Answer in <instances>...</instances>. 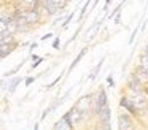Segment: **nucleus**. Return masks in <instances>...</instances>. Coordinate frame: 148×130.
I'll use <instances>...</instances> for the list:
<instances>
[{
  "label": "nucleus",
  "mask_w": 148,
  "mask_h": 130,
  "mask_svg": "<svg viewBox=\"0 0 148 130\" xmlns=\"http://www.w3.org/2000/svg\"><path fill=\"white\" fill-rule=\"evenodd\" d=\"M67 6H69V2H59V0H45L43 2V8H45L46 16L61 14Z\"/></svg>",
  "instance_id": "nucleus-1"
},
{
  "label": "nucleus",
  "mask_w": 148,
  "mask_h": 130,
  "mask_svg": "<svg viewBox=\"0 0 148 130\" xmlns=\"http://www.w3.org/2000/svg\"><path fill=\"white\" fill-rule=\"evenodd\" d=\"M127 98H131V101L134 103L135 110L138 111V114H147V110H148V98L145 97L143 94H131V92H127V95H126Z\"/></svg>",
  "instance_id": "nucleus-2"
},
{
  "label": "nucleus",
  "mask_w": 148,
  "mask_h": 130,
  "mask_svg": "<svg viewBox=\"0 0 148 130\" xmlns=\"http://www.w3.org/2000/svg\"><path fill=\"white\" fill-rule=\"evenodd\" d=\"M118 127L119 130H137V122L127 113H119L118 116Z\"/></svg>",
  "instance_id": "nucleus-3"
},
{
  "label": "nucleus",
  "mask_w": 148,
  "mask_h": 130,
  "mask_svg": "<svg viewBox=\"0 0 148 130\" xmlns=\"http://www.w3.org/2000/svg\"><path fill=\"white\" fill-rule=\"evenodd\" d=\"M107 105H108V97H107V92H105V89H103V87H100L99 91H97L96 100H94V113H96V116L107 106Z\"/></svg>",
  "instance_id": "nucleus-4"
},
{
  "label": "nucleus",
  "mask_w": 148,
  "mask_h": 130,
  "mask_svg": "<svg viewBox=\"0 0 148 130\" xmlns=\"http://www.w3.org/2000/svg\"><path fill=\"white\" fill-rule=\"evenodd\" d=\"M119 106H121L123 110L129 114V116L134 117V119H140V114H138L137 110H135L134 103H132L131 98H127L126 95H121V98H119Z\"/></svg>",
  "instance_id": "nucleus-5"
},
{
  "label": "nucleus",
  "mask_w": 148,
  "mask_h": 130,
  "mask_svg": "<svg viewBox=\"0 0 148 130\" xmlns=\"http://www.w3.org/2000/svg\"><path fill=\"white\" fill-rule=\"evenodd\" d=\"M126 87H127V92H131V94H142L143 86L140 84V81H138L137 76L134 75V71L127 76V79H126Z\"/></svg>",
  "instance_id": "nucleus-6"
},
{
  "label": "nucleus",
  "mask_w": 148,
  "mask_h": 130,
  "mask_svg": "<svg viewBox=\"0 0 148 130\" xmlns=\"http://www.w3.org/2000/svg\"><path fill=\"white\" fill-rule=\"evenodd\" d=\"M23 18H24V21L27 22V25H29V27H32V25H38L40 22L43 21L42 16L37 14L34 10H26V11L23 13Z\"/></svg>",
  "instance_id": "nucleus-7"
},
{
  "label": "nucleus",
  "mask_w": 148,
  "mask_h": 130,
  "mask_svg": "<svg viewBox=\"0 0 148 130\" xmlns=\"http://www.w3.org/2000/svg\"><path fill=\"white\" fill-rule=\"evenodd\" d=\"M110 117H112V110H110V105H107V106L97 114V120H99L100 127L110 125Z\"/></svg>",
  "instance_id": "nucleus-8"
},
{
  "label": "nucleus",
  "mask_w": 148,
  "mask_h": 130,
  "mask_svg": "<svg viewBox=\"0 0 148 130\" xmlns=\"http://www.w3.org/2000/svg\"><path fill=\"white\" fill-rule=\"evenodd\" d=\"M65 114L69 116V119H70V122H72V125H73V129H75V125H78V124L83 122V116H81V113L77 110V106H75V105H73V106H72Z\"/></svg>",
  "instance_id": "nucleus-9"
},
{
  "label": "nucleus",
  "mask_w": 148,
  "mask_h": 130,
  "mask_svg": "<svg viewBox=\"0 0 148 130\" xmlns=\"http://www.w3.org/2000/svg\"><path fill=\"white\" fill-rule=\"evenodd\" d=\"M100 24H102V19H100V21H96V22H94V24H92V25H91V27L86 30V33L83 35V38H84V40H86V41L94 40L96 33L99 32V29H100Z\"/></svg>",
  "instance_id": "nucleus-10"
},
{
  "label": "nucleus",
  "mask_w": 148,
  "mask_h": 130,
  "mask_svg": "<svg viewBox=\"0 0 148 130\" xmlns=\"http://www.w3.org/2000/svg\"><path fill=\"white\" fill-rule=\"evenodd\" d=\"M86 52H88V48H86V46H84V48H83V49H81V51H80V52H78V54H77V57H75V59H73V62H72V63H70V67H69V71H72V70H73V68H75V67H77V65H78V63H80V60H81V59H83V57H84V54H86Z\"/></svg>",
  "instance_id": "nucleus-11"
},
{
  "label": "nucleus",
  "mask_w": 148,
  "mask_h": 130,
  "mask_svg": "<svg viewBox=\"0 0 148 130\" xmlns=\"http://www.w3.org/2000/svg\"><path fill=\"white\" fill-rule=\"evenodd\" d=\"M21 81H23V78H21V76H16V78L11 79V81L8 82V87H7L8 89V94H13V92L16 91V87L21 84Z\"/></svg>",
  "instance_id": "nucleus-12"
},
{
  "label": "nucleus",
  "mask_w": 148,
  "mask_h": 130,
  "mask_svg": "<svg viewBox=\"0 0 148 130\" xmlns=\"http://www.w3.org/2000/svg\"><path fill=\"white\" fill-rule=\"evenodd\" d=\"M53 130H73V127H72V125H69V124H67V122H65V120L61 117V119H59L58 122L54 124Z\"/></svg>",
  "instance_id": "nucleus-13"
},
{
  "label": "nucleus",
  "mask_w": 148,
  "mask_h": 130,
  "mask_svg": "<svg viewBox=\"0 0 148 130\" xmlns=\"http://www.w3.org/2000/svg\"><path fill=\"white\" fill-rule=\"evenodd\" d=\"M103 60H105V59L100 60V62H99V63H97V65L92 68V71L89 73V76H88V79H89V81H94V79H96L97 76H99V71H100V68H102V65H103Z\"/></svg>",
  "instance_id": "nucleus-14"
},
{
  "label": "nucleus",
  "mask_w": 148,
  "mask_h": 130,
  "mask_svg": "<svg viewBox=\"0 0 148 130\" xmlns=\"http://www.w3.org/2000/svg\"><path fill=\"white\" fill-rule=\"evenodd\" d=\"M137 67L145 68V70L148 68V56H147V54L140 52V56H138V65H137Z\"/></svg>",
  "instance_id": "nucleus-15"
},
{
  "label": "nucleus",
  "mask_w": 148,
  "mask_h": 130,
  "mask_svg": "<svg viewBox=\"0 0 148 130\" xmlns=\"http://www.w3.org/2000/svg\"><path fill=\"white\" fill-rule=\"evenodd\" d=\"M24 62H26V60H24ZM24 62H21L19 65L13 67V68H11V70H8V71L5 73V75H3V78H11V76H13V75H16V73H18V71H19V70H21V67L24 65Z\"/></svg>",
  "instance_id": "nucleus-16"
},
{
  "label": "nucleus",
  "mask_w": 148,
  "mask_h": 130,
  "mask_svg": "<svg viewBox=\"0 0 148 130\" xmlns=\"http://www.w3.org/2000/svg\"><path fill=\"white\" fill-rule=\"evenodd\" d=\"M89 6H91V2H84V5L81 6V10H80V14H78V21H83V18L86 16V11H88Z\"/></svg>",
  "instance_id": "nucleus-17"
},
{
  "label": "nucleus",
  "mask_w": 148,
  "mask_h": 130,
  "mask_svg": "<svg viewBox=\"0 0 148 130\" xmlns=\"http://www.w3.org/2000/svg\"><path fill=\"white\" fill-rule=\"evenodd\" d=\"M7 30H8V22H7V19L0 18V35L7 33Z\"/></svg>",
  "instance_id": "nucleus-18"
},
{
  "label": "nucleus",
  "mask_w": 148,
  "mask_h": 130,
  "mask_svg": "<svg viewBox=\"0 0 148 130\" xmlns=\"http://www.w3.org/2000/svg\"><path fill=\"white\" fill-rule=\"evenodd\" d=\"M73 18H75V11H72L70 14H69L67 18L64 19V22H62V29H67V27H69V24L72 22V19H73Z\"/></svg>",
  "instance_id": "nucleus-19"
},
{
  "label": "nucleus",
  "mask_w": 148,
  "mask_h": 130,
  "mask_svg": "<svg viewBox=\"0 0 148 130\" xmlns=\"http://www.w3.org/2000/svg\"><path fill=\"white\" fill-rule=\"evenodd\" d=\"M61 78H62V75H59V76H58V78H56V79H54V81H51V82H49V84H48V86H46V91H51V89H53V87H54V86H56V84H58V82H59V81H61Z\"/></svg>",
  "instance_id": "nucleus-20"
},
{
  "label": "nucleus",
  "mask_w": 148,
  "mask_h": 130,
  "mask_svg": "<svg viewBox=\"0 0 148 130\" xmlns=\"http://www.w3.org/2000/svg\"><path fill=\"white\" fill-rule=\"evenodd\" d=\"M138 30H140V27H135L134 30H132V33H131V37H129V44H132L134 43V40H135V37H137V33H138Z\"/></svg>",
  "instance_id": "nucleus-21"
},
{
  "label": "nucleus",
  "mask_w": 148,
  "mask_h": 130,
  "mask_svg": "<svg viewBox=\"0 0 148 130\" xmlns=\"http://www.w3.org/2000/svg\"><path fill=\"white\" fill-rule=\"evenodd\" d=\"M37 79V76H27L26 79H24V84H26V87H29L30 84H34V81Z\"/></svg>",
  "instance_id": "nucleus-22"
},
{
  "label": "nucleus",
  "mask_w": 148,
  "mask_h": 130,
  "mask_svg": "<svg viewBox=\"0 0 148 130\" xmlns=\"http://www.w3.org/2000/svg\"><path fill=\"white\" fill-rule=\"evenodd\" d=\"M59 46H61V38L56 37L54 41H53V49H59Z\"/></svg>",
  "instance_id": "nucleus-23"
},
{
  "label": "nucleus",
  "mask_w": 148,
  "mask_h": 130,
  "mask_svg": "<svg viewBox=\"0 0 148 130\" xmlns=\"http://www.w3.org/2000/svg\"><path fill=\"white\" fill-rule=\"evenodd\" d=\"M107 82H108V87H115V81H113V75H112V73L107 76Z\"/></svg>",
  "instance_id": "nucleus-24"
},
{
  "label": "nucleus",
  "mask_w": 148,
  "mask_h": 130,
  "mask_svg": "<svg viewBox=\"0 0 148 130\" xmlns=\"http://www.w3.org/2000/svg\"><path fill=\"white\" fill-rule=\"evenodd\" d=\"M43 60H45V59H43V57H38V60H35V62H32V65H30V68H37V67H38L40 65V63H42L43 62Z\"/></svg>",
  "instance_id": "nucleus-25"
},
{
  "label": "nucleus",
  "mask_w": 148,
  "mask_h": 130,
  "mask_svg": "<svg viewBox=\"0 0 148 130\" xmlns=\"http://www.w3.org/2000/svg\"><path fill=\"white\" fill-rule=\"evenodd\" d=\"M113 21H115V24H119V22H121V13H118V14L113 18Z\"/></svg>",
  "instance_id": "nucleus-26"
},
{
  "label": "nucleus",
  "mask_w": 148,
  "mask_h": 130,
  "mask_svg": "<svg viewBox=\"0 0 148 130\" xmlns=\"http://www.w3.org/2000/svg\"><path fill=\"white\" fill-rule=\"evenodd\" d=\"M51 37H54V35H53L51 32H49V33H46V35H43V37H42V41H46V40H49Z\"/></svg>",
  "instance_id": "nucleus-27"
},
{
  "label": "nucleus",
  "mask_w": 148,
  "mask_h": 130,
  "mask_svg": "<svg viewBox=\"0 0 148 130\" xmlns=\"http://www.w3.org/2000/svg\"><path fill=\"white\" fill-rule=\"evenodd\" d=\"M110 5H112V0H107V2L105 3H103V13H105L107 11V8H108V6Z\"/></svg>",
  "instance_id": "nucleus-28"
},
{
  "label": "nucleus",
  "mask_w": 148,
  "mask_h": 130,
  "mask_svg": "<svg viewBox=\"0 0 148 130\" xmlns=\"http://www.w3.org/2000/svg\"><path fill=\"white\" fill-rule=\"evenodd\" d=\"M142 94H143L145 97L148 98V86H143V89H142Z\"/></svg>",
  "instance_id": "nucleus-29"
},
{
  "label": "nucleus",
  "mask_w": 148,
  "mask_h": 130,
  "mask_svg": "<svg viewBox=\"0 0 148 130\" xmlns=\"http://www.w3.org/2000/svg\"><path fill=\"white\" fill-rule=\"evenodd\" d=\"M30 59H32V62H35V60H38V56H37V54H32Z\"/></svg>",
  "instance_id": "nucleus-30"
},
{
  "label": "nucleus",
  "mask_w": 148,
  "mask_h": 130,
  "mask_svg": "<svg viewBox=\"0 0 148 130\" xmlns=\"http://www.w3.org/2000/svg\"><path fill=\"white\" fill-rule=\"evenodd\" d=\"M35 48H37V43H35V41H34V43L30 44V51H34V49H35Z\"/></svg>",
  "instance_id": "nucleus-31"
},
{
  "label": "nucleus",
  "mask_w": 148,
  "mask_h": 130,
  "mask_svg": "<svg viewBox=\"0 0 148 130\" xmlns=\"http://www.w3.org/2000/svg\"><path fill=\"white\" fill-rule=\"evenodd\" d=\"M34 130H40V124H34Z\"/></svg>",
  "instance_id": "nucleus-32"
},
{
  "label": "nucleus",
  "mask_w": 148,
  "mask_h": 130,
  "mask_svg": "<svg viewBox=\"0 0 148 130\" xmlns=\"http://www.w3.org/2000/svg\"><path fill=\"white\" fill-rule=\"evenodd\" d=\"M147 114H148V110H147Z\"/></svg>",
  "instance_id": "nucleus-33"
}]
</instances>
